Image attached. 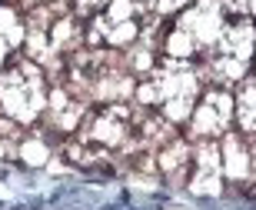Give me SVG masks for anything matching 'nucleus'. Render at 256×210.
Listing matches in <instances>:
<instances>
[{
  "label": "nucleus",
  "instance_id": "f257e3e1",
  "mask_svg": "<svg viewBox=\"0 0 256 210\" xmlns=\"http://www.w3.org/2000/svg\"><path fill=\"white\" fill-rule=\"evenodd\" d=\"M230 120V97L223 94H210L206 104L200 107L196 114V130H203V134H210V130H220V127Z\"/></svg>",
  "mask_w": 256,
  "mask_h": 210
},
{
  "label": "nucleus",
  "instance_id": "f03ea898",
  "mask_svg": "<svg viewBox=\"0 0 256 210\" xmlns=\"http://www.w3.org/2000/svg\"><path fill=\"white\" fill-rule=\"evenodd\" d=\"M226 157H230V173H243V167H246V160H243V153L236 150V140H226Z\"/></svg>",
  "mask_w": 256,
  "mask_h": 210
},
{
  "label": "nucleus",
  "instance_id": "7ed1b4c3",
  "mask_svg": "<svg viewBox=\"0 0 256 210\" xmlns=\"http://www.w3.org/2000/svg\"><path fill=\"white\" fill-rule=\"evenodd\" d=\"M233 10H240V14H253L256 10V0H226Z\"/></svg>",
  "mask_w": 256,
  "mask_h": 210
},
{
  "label": "nucleus",
  "instance_id": "20e7f679",
  "mask_svg": "<svg viewBox=\"0 0 256 210\" xmlns=\"http://www.w3.org/2000/svg\"><path fill=\"white\" fill-rule=\"evenodd\" d=\"M27 157L30 160H44V147H27Z\"/></svg>",
  "mask_w": 256,
  "mask_h": 210
},
{
  "label": "nucleus",
  "instance_id": "39448f33",
  "mask_svg": "<svg viewBox=\"0 0 256 210\" xmlns=\"http://www.w3.org/2000/svg\"><path fill=\"white\" fill-rule=\"evenodd\" d=\"M80 4H84V7H90V4H100V0H80Z\"/></svg>",
  "mask_w": 256,
  "mask_h": 210
},
{
  "label": "nucleus",
  "instance_id": "423d86ee",
  "mask_svg": "<svg viewBox=\"0 0 256 210\" xmlns=\"http://www.w3.org/2000/svg\"><path fill=\"white\" fill-rule=\"evenodd\" d=\"M0 57H4V47H0Z\"/></svg>",
  "mask_w": 256,
  "mask_h": 210
}]
</instances>
